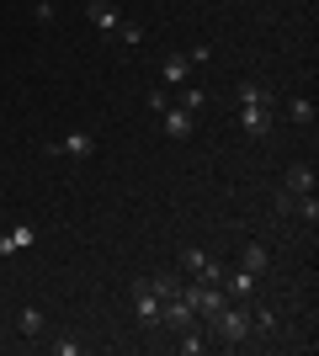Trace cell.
Here are the masks:
<instances>
[{
	"label": "cell",
	"instance_id": "obj_3",
	"mask_svg": "<svg viewBox=\"0 0 319 356\" xmlns=\"http://www.w3.org/2000/svg\"><path fill=\"white\" fill-rule=\"evenodd\" d=\"M48 154H64V160H91V154H96V138L85 134V128H75V134H64L59 144H48Z\"/></svg>",
	"mask_w": 319,
	"mask_h": 356
},
{
	"label": "cell",
	"instance_id": "obj_11",
	"mask_svg": "<svg viewBox=\"0 0 319 356\" xmlns=\"http://www.w3.org/2000/svg\"><path fill=\"white\" fill-rule=\"evenodd\" d=\"M16 330H22V335H27V341H38V335H43V330H48L43 309H22V319H16Z\"/></svg>",
	"mask_w": 319,
	"mask_h": 356
},
{
	"label": "cell",
	"instance_id": "obj_12",
	"mask_svg": "<svg viewBox=\"0 0 319 356\" xmlns=\"http://www.w3.org/2000/svg\"><path fill=\"white\" fill-rule=\"evenodd\" d=\"M202 106H208V90H202V86H181V112H192V118H197Z\"/></svg>",
	"mask_w": 319,
	"mask_h": 356
},
{
	"label": "cell",
	"instance_id": "obj_1",
	"mask_svg": "<svg viewBox=\"0 0 319 356\" xmlns=\"http://www.w3.org/2000/svg\"><path fill=\"white\" fill-rule=\"evenodd\" d=\"M240 128L245 134H266V128H272V96H266L256 80L240 86Z\"/></svg>",
	"mask_w": 319,
	"mask_h": 356
},
{
	"label": "cell",
	"instance_id": "obj_16",
	"mask_svg": "<svg viewBox=\"0 0 319 356\" xmlns=\"http://www.w3.org/2000/svg\"><path fill=\"white\" fill-rule=\"evenodd\" d=\"M170 106V90L165 86H149V112H165Z\"/></svg>",
	"mask_w": 319,
	"mask_h": 356
},
{
	"label": "cell",
	"instance_id": "obj_5",
	"mask_svg": "<svg viewBox=\"0 0 319 356\" xmlns=\"http://www.w3.org/2000/svg\"><path fill=\"white\" fill-rule=\"evenodd\" d=\"M160 118H165V138H192V134H197V118L181 112V106H165Z\"/></svg>",
	"mask_w": 319,
	"mask_h": 356
},
{
	"label": "cell",
	"instance_id": "obj_4",
	"mask_svg": "<svg viewBox=\"0 0 319 356\" xmlns=\"http://www.w3.org/2000/svg\"><path fill=\"white\" fill-rule=\"evenodd\" d=\"M256 282H261V277H256V271H229V277H224V293L229 298H234V303H250V298H256Z\"/></svg>",
	"mask_w": 319,
	"mask_h": 356
},
{
	"label": "cell",
	"instance_id": "obj_14",
	"mask_svg": "<svg viewBox=\"0 0 319 356\" xmlns=\"http://www.w3.org/2000/svg\"><path fill=\"white\" fill-rule=\"evenodd\" d=\"M288 118L293 122H314V102H309V96H293V102H288Z\"/></svg>",
	"mask_w": 319,
	"mask_h": 356
},
{
	"label": "cell",
	"instance_id": "obj_13",
	"mask_svg": "<svg viewBox=\"0 0 319 356\" xmlns=\"http://www.w3.org/2000/svg\"><path fill=\"white\" fill-rule=\"evenodd\" d=\"M240 266H245V271H256V277H261V271H266V245H245Z\"/></svg>",
	"mask_w": 319,
	"mask_h": 356
},
{
	"label": "cell",
	"instance_id": "obj_10",
	"mask_svg": "<svg viewBox=\"0 0 319 356\" xmlns=\"http://www.w3.org/2000/svg\"><path fill=\"white\" fill-rule=\"evenodd\" d=\"M32 239H38V229H32V223H16V229H6V234H0V255H11V250H27Z\"/></svg>",
	"mask_w": 319,
	"mask_h": 356
},
{
	"label": "cell",
	"instance_id": "obj_9",
	"mask_svg": "<svg viewBox=\"0 0 319 356\" xmlns=\"http://www.w3.org/2000/svg\"><path fill=\"white\" fill-rule=\"evenodd\" d=\"M309 192H314V165H293V170H288V192H282V197L298 202V197H309Z\"/></svg>",
	"mask_w": 319,
	"mask_h": 356
},
{
	"label": "cell",
	"instance_id": "obj_15",
	"mask_svg": "<svg viewBox=\"0 0 319 356\" xmlns=\"http://www.w3.org/2000/svg\"><path fill=\"white\" fill-rule=\"evenodd\" d=\"M181 351H192V356H197V351H208V335H202L197 325H192V330H181Z\"/></svg>",
	"mask_w": 319,
	"mask_h": 356
},
{
	"label": "cell",
	"instance_id": "obj_17",
	"mask_svg": "<svg viewBox=\"0 0 319 356\" xmlns=\"http://www.w3.org/2000/svg\"><path fill=\"white\" fill-rule=\"evenodd\" d=\"M117 38H122L128 48H133V43H144V27H133V22H122V27H117Z\"/></svg>",
	"mask_w": 319,
	"mask_h": 356
},
{
	"label": "cell",
	"instance_id": "obj_8",
	"mask_svg": "<svg viewBox=\"0 0 319 356\" xmlns=\"http://www.w3.org/2000/svg\"><path fill=\"white\" fill-rule=\"evenodd\" d=\"M160 80H165V86H186V80H192V59H186V54H165Z\"/></svg>",
	"mask_w": 319,
	"mask_h": 356
},
{
	"label": "cell",
	"instance_id": "obj_6",
	"mask_svg": "<svg viewBox=\"0 0 319 356\" xmlns=\"http://www.w3.org/2000/svg\"><path fill=\"white\" fill-rule=\"evenodd\" d=\"M133 309H138V319H144V325H160V293H154L149 282L133 287Z\"/></svg>",
	"mask_w": 319,
	"mask_h": 356
},
{
	"label": "cell",
	"instance_id": "obj_7",
	"mask_svg": "<svg viewBox=\"0 0 319 356\" xmlns=\"http://www.w3.org/2000/svg\"><path fill=\"white\" fill-rule=\"evenodd\" d=\"M85 16H91L96 32H117V27H122V16H117V6H112V0H91V6H85Z\"/></svg>",
	"mask_w": 319,
	"mask_h": 356
},
{
	"label": "cell",
	"instance_id": "obj_2",
	"mask_svg": "<svg viewBox=\"0 0 319 356\" xmlns=\"http://www.w3.org/2000/svg\"><path fill=\"white\" fill-rule=\"evenodd\" d=\"M208 325H213V335H218L224 346H245L250 341V303H224Z\"/></svg>",
	"mask_w": 319,
	"mask_h": 356
}]
</instances>
